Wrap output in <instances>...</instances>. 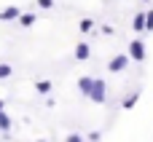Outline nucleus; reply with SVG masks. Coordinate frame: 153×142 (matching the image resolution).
Masks as SVG:
<instances>
[{
    "instance_id": "1",
    "label": "nucleus",
    "mask_w": 153,
    "mask_h": 142,
    "mask_svg": "<svg viewBox=\"0 0 153 142\" xmlns=\"http://www.w3.org/2000/svg\"><path fill=\"white\" fill-rule=\"evenodd\" d=\"M89 99L97 102V105H105V102H108V86H105L102 78H94V86H91V91H89Z\"/></svg>"
},
{
    "instance_id": "2",
    "label": "nucleus",
    "mask_w": 153,
    "mask_h": 142,
    "mask_svg": "<svg viewBox=\"0 0 153 142\" xmlns=\"http://www.w3.org/2000/svg\"><path fill=\"white\" fill-rule=\"evenodd\" d=\"M129 67V54H116L110 62H108V70L110 72H124Z\"/></svg>"
},
{
    "instance_id": "3",
    "label": "nucleus",
    "mask_w": 153,
    "mask_h": 142,
    "mask_svg": "<svg viewBox=\"0 0 153 142\" xmlns=\"http://www.w3.org/2000/svg\"><path fill=\"white\" fill-rule=\"evenodd\" d=\"M129 59L145 62V43H143V40H132V43H129Z\"/></svg>"
},
{
    "instance_id": "4",
    "label": "nucleus",
    "mask_w": 153,
    "mask_h": 142,
    "mask_svg": "<svg viewBox=\"0 0 153 142\" xmlns=\"http://www.w3.org/2000/svg\"><path fill=\"white\" fill-rule=\"evenodd\" d=\"M19 16H22V8H19V5H8V8L0 11V21H13V19H19Z\"/></svg>"
},
{
    "instance_id": "5",
    "label": "nucleus",
    "mask_w": 153,
    "mask_h": 142,
    "mask_svg": "<svg viewBox=\"0 0 153 142\" xmlns=\"http://www.w3.org/2000/svg\"><path fill=\"white\" fill-rule=\"evenodd\" d=\"M91 86H94V78H91V75H83V78H78V91H81L83 97H89Z\"/></svg>"
},
{
    "instance_id": "6",
    "label": "nucleus",
    "mask_w": 153,
    "mask_h": 142,
    "mask_svg": "<svg viewBox=\"0 0 153 142\" xmlns=\"http://www.w3.org/2000/svg\"><path fill=\"white\" fill-rule=\"evenodd\" d=\"M132 30H134V32H145V11H137V13H134Z\"/></svg>"
},
{
    "instance_id": "7",
    "label": "nucleus",
    "mask_w": 153,
    "mask_h": 142,
    "mask_svg": "<svg viewBox=\"0 0 153 142\" xmlns=\"http://www.w3.org/2000/svg\"><path fill=\"white\" fill-rule=\"evenodd\" d=\"M89 56H91V48H89V43H78V46H75V59H78V62H86Z\"/></svg>"
},
{
    "instance_id": "8",
    "label": "nucleus",
    "mask_w": 153,
    "mask_h": 142,
    "mask_svg": "<svg viewBox=\"0 0 153 142\" xmlns=\"http://www.w3.org/2000/svg\"><path fill=\"white\" fill-rule=\"evenodd\" d=\"M137 99H140V91H132V94H126V97H124L121 107H124V110H132V107L137 105Z\"/></svg>"
},
{
    "instance_id": "9",
    "label": "nucleus",
    "mask_w": 153,
    "mask_h": 142,
    "mask_svg": "<svg viewBox=\"0 0 153 142\" xmlns=\"http://www.w3.org/2000/svg\"><path fill=\"white\" fill-rule=\"evenodd\" d=\"M11 126H13V121H11V115L3 110V113H0V132H3V134H8V132H11Z\"/></svg>"
},
{
    "instance_id": "10",
    "label": "nucleus",
    "mask_w": 153,
    "mask_h": 142,
    "mask_svg": "<svg viewBox=\"0 0 153 142\" xmlns=\"http://www.w3.org/2000/svg\"><path fill=\"white\" fill-rule=\"evenodd\" d=\"M35 19H38L35 13H22V16H19V24H22V27H32Z\"/></svg>"
},
{
    "instance_id": "11",
    "label": "nucleus",
    "mask_w": 153,
    "mask_h": 142,
    "mask_svg": "<svg viewBox=\"0 0 153 142\" xmlns=\"http://www.w3.org/2000/svg\"><path fill=\"white\" fill-rule=\"evenodd\" d=\"M13 75V67L8 64V62H0V81H5V78H11Z\"/></svg>"
},
{
    "instance_id": "12",
    "label": "nucleus",
    "mask_w": 153,
    "mask_h": 142,
    "mask_svg": "<svg viewBox=\"0 0 153 142\" xmlns=\"http://www.w3.org/2000/svg\"><path fill=\"white\" fill-rule=\"evenodd\" d=\"M35 91H38V94H48V91H51V81H38V83H35Z\"/></svg>"
},
{
    "instance_id": "13",
    "label": "nucleus",
    "mask_w": 153,
    "mask_h": 142,
    "mask_svg": "<svg viewBox=\"0 0 153 142\" xmlns=\"http://www.w3.org/2000/svg\"><path fill=\"white\" fill-rule=\"evenodd\" d=\"M145 32H153V11H145Z\"/></svg>"
},
{
    "instance_id": "14",
    "label": "nucleus",
    "mask_w": 153,
    "mask_h": 142,
    "mask_svg": "<svg viewBox=\"0 0 153 142\" xmlns=\"http://www.w3.org/2000/svg\"><path fill=\"white\" fill-rule=\"evenodd\" d=\"M91 27H94V21H91V19H81V32H89Z\"/></svg>"
},
{
    "instance_id": "15",
    "label": "nucleus",
    "mask_w": 153,
    "mask_h": 142,
    "mask_svg": "<svg viewBox=\"0 0 153 142\" xmlns=\"http://www.w3.org/2000/svg\"><path fill=\"white\" fill-rule=\"evenodd\" d=\"M38 8L48 11V8H54V0H38Z\"/></svg>"
},
{
    "instance_id": "16",
    "label": "nucleus",
    "mask_w": 153,
    "mask_h": 142,
    "mask_svg": "<svg viewBox=\"0 0 153 142\" xmlns=\"http://www.w3.org/2000/svg\"><path fill=\"white\" fill-rule=\"evenodd\" d=\"M102 140V132H91L89 137H86V142H100Z\"/></svg>"
},
{
    "instance_id": "17",
    "label": "nucleus",
    "mask_w": 153,
    "mask_h": 142,
    "mask_svg": "<svg viewBox=\"0 0 153 142\" xmlns=\"http://www.w3.org/2000/svg\"><path fill=\"white\" fill-rule=\"evenodd\" d=\"M65 142H86V137H83V134H70Z\"/></svg>"
},
{
    "instance_id": "18",
    "label": "nucleus",
    "mask_w": 153,
    "mask_h": 142,
    "mask_svg": "<svg viewBox=\"0 0 153 142\" xmlns=\"http://www.w3.org/2000/svg\"><path fill=\"white\" fill-rule=\"evenodd\" d=\"M102 35H113V27L110 24H102Z\"/></svg>"
},
{
    "instance_id": "19",
    "label": "nucleus",
    "mask_w": 153,
    "mask_h": 142,
    "mask_svg": "<svg viewBox=\"0 0 153 142\" xmlns=\"http://www.w3.org/2000/svg\"><path fill=\"white\" fill-rule=\"evenodd\" d=\"M3 110H5V102H3V99H0V113H3Z\"/></svg>"
},
{
    "instance_id": "20",
    "label": "nucleus",
    "mask_w": 153,
    "mask_h": 142,
    "mask_svg": "<svg viewBox=\"0 0 153 142\" xmlns=\"http://www.w3.org/2000/svg\"><path fill=\"white\" fill-rule=\"evenodd\" d=\"M143 3H151V0H143Z\"/></svg>"
},
{
    "instance_id": "21",
    "label": "nucleus",
    "mask_w": 153,
    "mask_h": 142,
    "mask_svg": "<svg viewBox=\"0 0 153 142\" xmlns=\"http://www.w3.org/2000/svg\"><path fill=\"white\" fill-rule=\"evenodd\" d=\"M38 142H46V140H38Z\"/></svg>"
}]
</instances>
